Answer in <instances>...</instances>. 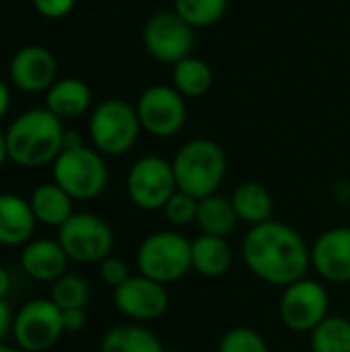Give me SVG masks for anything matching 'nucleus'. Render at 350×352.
<instances>
[{"instance_id": "obj_1", "label": "nucleus", "mask_w": 350, "mask_h": 352, "mask_svg": "<svg viewBox=\"0 0 350 352\" xmlns=\"http://www.w3.org/2000/svg\"><path fill=\"white\" fill-rule=\"evenodd\" d=\"M241 258L256 278L283 289L305 278L311 268V248L303 235L274 219L250 227L241 241Z\"/></svg>"}, {"instance_id": "obj_2", "label": "nucleus", "mask_w": 350, "mask_h": 352, "mask_svg": "<svg viewBox=\"0 0 350 352\" xmlns=\"http://www.w3.org/2000/svg\"><path fill=\"white\" fill-rule=\"evenodd\" d=\"M64 124L47 107H33L17 116L6 136L8 159L19 167H43L56 161L64 148Z\"/></svg>"}, {"instance_id": "obj_3", "label": "nucleus", "mask_w": 350, "mask_h": 352, "mask_svg": "<svg viewBox=\"0 0 350 352\" xmlns=\"http://www.w3.org/2000/svg\"><path fill=\"white\" fill-rule=\"evenodd\" d=\"M171 165L177 190L202 200L219 192L227 173V155L210 138H192L177 148Z\"/></svg>"}, {"instance_id": "obj_4", "label": "nucleus", "mask_w": 350, "mask_h": 352, "mask_svg": "<svg viewBox=\"0 0 350 352\" xmlns=\"http://www.w3.org/2000/svg\"><path fill=\"white\" fill-rule=\"evenodd\" d=\"M52 177L72 200H93L105 192L109 169L97 148L80 144L62 148L52 163Z\"/></svg>"}, {"instance_id": "obj_5", "label": "nucleus", "mask_w": 350, "mask_h": 352, "mask_svg": "<svg viewBox=\"0 0 350 352\" xmlns=\"http://www.w3.org/2000/svg\"><path fill=\"white\" fill-rule=\"evenodd\" d=\"M138 274L161 285H171L192 272V241L179 231L149 233L136 252Z\"/></svg>"}, {"instance_id": "obj_6", "label": "nucleus", "mask_w": 350, "mask_h": 352, "mask_svg": "<svg viewBox=\"0 0 350 352\" xmlns=\"http://www.w3.org/2000/svg\"><path fill=\"white\" fill-rule=\"evenodd\" d=\"M140 120L136 105L124 99L101 101L89 118V136L93 148L103 157H120L128 153L140 136Z\"/></svg>"}, {"instance_id": "obj_7", "label": "nucleus", "mask_w": 350, "mask_h": 352, "mask_svg": "<svg viewBox=\"0 0 350 352\" xmlns=\"http://www.w3.org/2000/svg\"><path fill=\"white\" fill-rule=\"evenodd\" d=\"M58 241L68 260L78 264H99L113 252V231L93 212H74L60 229Z\"/></svg>"}, {"instance_id": "obj_8", "label": "nucleus", "mask_w": 350, "mask_h": 352, "mask_svg": "<svg viewBox=\"0 0 350 352\" xmlns=\"http://www.w3.org/2000/svg\"><path fill=\"white\" fill-rule=\"evenodd\" d=\"M126 192L136 208L144 212L163 210L167 200L177 192L171 161L159 155L140 157L126 175Z\"/></svg>"}, {"instance_id": "obj_9", "label": "nucleus", "mask_w": 350, "mask_h": 352, "mask_svg": "<svg viewBox=\"0 0 350 352\" xmlns=\"http://www.w3.org/2000/svg\"><path fill=\"white\" fill-rule=\"evenodd\" d=\"M330 316V293L314 278H301L283 289L278 318L283 326L297 334H311Z\"/></svg>"}, {"instance_id": "obj_10", "label": "nucleus", "mask_w": 350, "mask_h": 352, "mask_svg": "<svg viewBox=\"0 0 350 352\" xmlns=\"http://www.w3.org/2000/svg\"><path fill=\"white\" fill-rule=\"evenodd\" d=\"M62 334V309L52 299H31L14 314L12 338L23 352H47Z\"/></svg>"}, {"instance_id": "obj_11", "label": "nucleus", "mask_w": 350, "mask_h": 352, "mask_svg": "<svg viewBox=\"0 0 350 352\" xmlns=\"http://www.w3.org/2000/svg\"><path fill=\"white\" fill-rule=\"evenodd\" d=\"M136 111L142 130L157 138L175 136L188 120L186 97L175 87L167 85L144 89L136 101Z\"/></svg>"}, {"instance_id": "obj_12", "label": "nucleus", "mask_w": 350, "mask_h": 352, "mask_svg": "<svg viewBox=\"0 0 350 352\" xmlns=\"http://www.w3.org/2000/svg\"><path fill=\"white\" fill-rule=\"evenodd\" d=\"M194 39V27L175 10H161L153 14L142 29L144 50L161 64H177L192 56Z\"/></svg>"}, {"instance_id": "obj_13", "label": "nucleus", "mask_w": 350, "mask_h": 352, "mask_svg": "<svg viewBox=\"0 0 350 352\" xmlns=\"http://www.w3.org/2000/svg\"><path fill=\"white\" fill-rule=\"evenodd\" d=\"M113 305L136 324L155 322L169 309V291L165 285L136 274L113 289Z\"/></svg>"}, {"instance_id": "obj_14", "label": "nucleus", "mask_w": 350, "mask_h": 352, "mask_svg": "<svg viewBox=\"0 0 350 352\" xmlns=\"http://www.w3.org/2000/svg\"><path fill=\"white\" fill-rule=\"evenodd\" d=\"M8 76L25 93H43L58 80L56 56L43 45H23L10 58Z\"/></svg>"}, {"instance_id": "obj_15", "label": "nucleus", "mask_w": 350, "mask_h": 352, "mask_svg": "<svg viewBox=\"0 0 350 352\" xmlns=\"http://www.w3.org/2000/svg\"><path fill=\"white\" fill-rule=\"evenodd\" d=\"M311 268L332 285L350 283V227H332L311 245Z\"/></svg>"}, {"instance_id": "obj_16", "label": "nucleus", "mask_w": 350, "mask_h": 352, "mask_svg": "<svg viewBox=\"0 0 350 352\" xmlns=\"http://www.w3.org/2000/svg\"><path fill=\"white\" fill-rule=\"evenodd\" d=\"M21 270L37 283H54L66 274L68 256L58 239H31L21 252Z\"/></svg>"}, {"instance_id": "obj_17", "label": "nucleus", "mask_w": 350, "mask_h": 352, "mask_svg": "<svg viewBox=\"0 0 350 352\" xmlns=\"http://www.w3.org/2000/svg\"><path fill=\"white\" fill-rule=\"evenodd\" d=\"M35 214L29 200L19 194H0V245H27L35 231Z\"/></svg>"}, {"instance_id": "obj_18", "label": "nucleus", "mask_w": 350, "mask_h": 352, "mask_svg": "<svg viewBox=\"0 0 350 352\" xmlns=\"http://www.w3.org/2000/svg\"><path fill=\"white\" fill-rule=\"evenodd\" d=\"M91 103H93V95L89 85L74 76L58 78L45 91V107L62 122L80 118L91 109Z\"/></svg>"}, {"instance_id": "obj_19", "label": "nucleus", "mask_w": 350, "mask_h": 352, "mask_svg": "<svg viewBox=\"0 0 350 352\" xmlns=\"http://www.w3.org/2000/svg\"><path fill=\"white\" fill-rule=\"evenodd\" d=\"M235 254L225 237L198 235L192 239V270L204 278H221L233 266Z\"/></svg>"}, {"instance_id": "obj_20", "label": "nucleus", "mask_w": 350, "mask_h": 352, "mask_svg": "<svg viewBox=\"0 0 350 352\" xmlns=\"http://www.w3.org/2000/svg\"><path fill=\"white\" fill-rule=\"evenodd\" d=\"M231 202L239 223H245L248 227H256L266 221H272L274 198L270 190L260 182H241L233 190Z\"/></svg>"}, {"instance_id": "obj_21", "label": "nucleus", "mask_w": 350, "mask_h": 352, "mask_svg": "<svg viewBox=\"0 0 350 352\" xmlns=\"http://www.w3.org/2000/svg\"><path fill=\"white\" fill-rule=\"evenodd\" d=\"M72 202L74 200L56 182L39 184L29 196V204L35 214V221L56 229H60L74 214Z\"/></svg>"}, {"instance_id": "obj_22", "label": "nucleus", "mask_w": 350, "mask_h": 352, "mask_svg": "<svg viewBox=\"0 0 350 352\" xmlns=\"http://www.w3.org/2000/svg\"><path fill=\"white\" fill-rule=\"evenodd\" d=\"M202 235H212V237H225L229 239L237 225V212L233 208L231 198L221 196L219 192L212 196H206L198 202V214H196V223H194Z\"/></svg>"}, {"instance_id": "obj_23", "label": "nucleus", "mask_w": 350, "mask_h": 352, "mask_svg": "<svg viewBox=\"0 0 350 352\" xmlns=\"http://www.w3.org/2000/svg\"><path fill=\"white\" fill-rule=\"evenodd\" d=\"M99 352H165V349L155 332L132 322L109 328L101 338Z\"/></svg>"}, {"instance_id": "obj_24", "label": "nucleus", "mask_w": 350, "mask_h": 352, "mask_svg": "<svg viewBox=\"0 0 350 352\" xmlns=\"http://www.w3.org/2000/svg\"><path fill=\"white\" fill-rule=\"evenodd\" d=\"M173 87L184 95V97H202L208 93L212 87V68L208 66L206 60L188 56L173 64Z\"/></svg>"}, {"instance_id": "obj_25", "label": "nucleus", "mask_w": 350, "mask_h": 352, "mask_svg": "<svg viewBox=\"0 0 350 352\" xmlns=\"http://www.w3.org/2000/svg\"><path fill=\"white\" fill-rule=\"evenodd\" d=\"M311 352H350V320L344 316H328L311 334Z\"/></svg>"}, {"instance_id": "obj_26", "label": "nucleus", "mask_w": 350, "mask_h": 352, "mask_svg": "<svg viewBox=\"0 0 350 352\" xmlns=\"http://www.w3.org/2000/svg\"><path fill=\"white\" fill-rule=\"evenodd\" d=\"M50 299L64 309H87L91 301V287L78 274H62L52 283Z\"/></svg>"}, {"instance_id": "obj_27", "label": "nucleus", "mask_w": 350, "mask_h": 352, "mask_svg": "<svg viewBox=\"0 0 350 352\" xmlns=\"http://www.w3.org/2000/svg\"><path fill=\"white\" fill-rule=\"evenodd\" d=\"M229 0H173V10L194 29L219 23L227 12Z\"/></svg>"}, {"instance_id": "obj_28", "label": "nucleus", "mask_w": 350, "mask_h": 352, "mask_svg": "<svg viewBox=\"0 0 350 352\" xmlns=\"http://www.w3.org/2000/svg\"><path fill=\"white\" fill-rule=\"evenodd\" d=\"M217 352H270V346L258 330L235 326L221 336Z\"/></svg>"}, {"instance_id": "obj_29", "label": "nucleus", "mask_w": 350, "mask_h": 352, "mask_svg": "<svg viewBox=\"0 0 350 352\" xmlns=\"http://www.w3.org/2000/svg\"><path fill=\"white\" fill-rule=\"evenodd\" d=\"M198 198L177 190L167 204L163 206V214L165 219L173 225V227H188L192 223H196V214H198Z\"/></svg>"}, {"instance_id": "obj_30", "label": "nucleus", "mask_w": 350, "mask_h": 352, "mask_svg": "<svg viewBox=\"0 0 350 352\" xmlns=\"http://www.w3.org/2000/svg\"><path fill=\"white\" fill-rule=\"evenodd\" d=\"M99 276L107 287L116 289L130 278V272H128V266L124 260H120L116 256H107L103 262H99Z\"/></svg>"}, {"instance_id": "obj_31", "label": "nucleus", "mask_w": 350, "mask_h": 352, "mask_svg": "<svg viewBox=\"0 0 350 352\" xmlns=\"http://www.w3.org/2000/svg\"><path fill=\"white\" fill-rule=\"evenodd\" d=\"M33 8L37 10V14H41L43 19L50 21H58L64 19L72 12V8L76 6V0H31Z\"/></svg>"}, {"instance_id": "obj_32", "label": "nucleus", "mask_w": 350, "mask_h": 352, "mask_svg": "<svg viewBox=\"0 0 350 352\" xmlns=\"http://www.w3.org/2000/svg\"><path fill=\"white\" fill-rule=\"evenodd\" d=\"M62 324H64V332H80L87 326V311L85 309H64Z\"/></svg>"}, {"instance_id": "obj_33", "label": "nucleus", "mask_w": 350, "mask_h": 352, "mask_svg": "<svg viewBox=\"0 0 350 352\" xmlns=\"http://www.w3.org/2000/svg\"><path fill=\"white\" fill-rule=\"evenodd\" d=\"M12 322L14 316L10 311V305L6 303V299H0V344L8 334H12Z\"/></svg>"}, {"instance_id": "obj_34", "label": "nucleus", "mask_w": 350, "mask_h": 352, "mask_svg": "<svg viewBox=\"0 0 350 352\" xmlns=\"http://www.w3.org/2000/svg\"><path fill=\"white\" fill-rule=\"evenodd\" d=\"M10 101H12V97H10V89H8V85L0 78V120H4V116L8 113V109H10Z\"/></svg>"}, {"instance_id": "obj_35", "label": "nucleus", "mask_w": 350, "mask_h": 352, "mask_svg": "<svg viewBox=\"0 0 350 352\" xmlns=\"http://www.w3.org/2000/svg\"><path fill=\"white\" fill-rule=\"evenodd\" d=\"M10 293V274L4 266H0V299H6Z\"/></svg>"}, {"instance_id": "obj_36", "label": "nucleus", "mask_w": 350, "mask_h": 352, "mask_svg": "<svg viewBox=\"0 0 350 352\" xmlns=\"http://www.w3.org/2000/svg\"><path fill=\"white\" fill-rule=\"evenodd\" d=\"M80 144H85V142L78 132H74V130L64 132V148H72V146H80Z\"/></svg>"}, {"instance_id": "obj_37", "label": "nucleus", "mask_w": 350, "mask_h": 352, "mask_svg": "<svg viewBox=\"0 0 350 352\" xmlns=\"http://www.w3.org/2000/svg\"><path fill=\"white\" fill-rule=\"evenodd\" d=\"M8 161V148H6V136H4V132H0V169H2V165Z\"/></svg>"}, {"instance_id": "obj_38", "label": "nucleus", "mask_w": 350, "mask_h": 352, "mask_svg": "<svg viewBox=\"0 0 350 352\" xmlns=\"http://www.w3.org/2000/svg\"><path fill=\"white\" fill-rule=\"evenodd\" d=\"M0 352H23L19 346H8V344H0Z\"/></svg>"}]
</instances>
